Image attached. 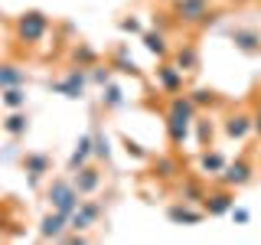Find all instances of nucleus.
I'll return each instance as SVG.
<instances>
[{
    "instance_id": "1",
    "label": "nucleus",
    "mask_w": 261,
    "mask_h": 245,
    "mask_svg": "<svg viewBox=\"0 0 261 245\" xmlns=\"http://www.w3.org/2000/svg\"><path fill=\"white\" fill-rule=\"evenodd\" d=\"M46 200H49L53 209L72 216V212L79 209V203H82V193L75 190L72 177H56V180H49V186H46Z\"/></svg>"
},
{
    "instance_id": "2",
    "label": "nucleus",
    "mask_w": 261,
    "mask_h": 245,
    "mask_svg": "<svg viewBox=\"0 0 261 245\" xmlns=\"http://www.w3.org/2000/svg\"><path fill=\"white\" fill-rule=\"evenodd\" d=\"M49 27H53V23H49V16L43 10H27V13L16 16L13 33H16V39H20V43L36 46V43H43V39H46Z\"/></svg>"
},
{
    "instance_id": "3",
    "label": "nucleus",
    "mask_w": 261,
    "mask_h": 245,
    "mask_svg": "<svg viewBox=\"0 0 261 245\" xmlns=\"http://www.w3.org/2000/svg\"><path fill=\"white\" fill-rule=\"evenodd\" d=\"M85 85H88V69H82V65H72V69L65 72L62 79L49 82V88H53L56 95L72 98V102H79V98L85 95Z\"/></svg>"
},
{
    "instance_id": "4",
    "label": "nucleus",
    "mask_w": 261,
    "mask_h": 245,
    "mask_svg": "<svg viewBox=\"0 0 261 245\" xmlns=\"http://www.w3.org/2000/svg\"><path fill=\"white\" fill-rule=\"evenodd\" d=\"M153 82H157V88L163 95H179V92H186V72L179 69L176 62H167V59H160L157 65V72H153Z\"/></svg>"
},
{
    "instance_id": "5",
    "label": "nucleus",
    "mask_w": 261,
    "mask_h": 245,
    "mask_svg": "<svg viewBox=\"0 0 261 245\" xmlns=\"http://www.w3.org/2000/svg\"><path fill=\"white\" fill-rule=\"evenodd\" d=\"M212 0H170V16L176 23H186V27H199V20L209 13Z\"/></svg>"
},
{
    "instance_id": "6",
    "label": "nucleus",
    "mask_w": 261,
    "mask_h": 245,
    "mask_svg": "<svg viewBox=\"0 0 261 245\" xmlns=\"http://www.w3.org/2000/svg\"><path fill=\"white\" fill-rule=\"evenodd\" d=\"M199 206H202L206 216H228V209L235 206L232 186H222V183H219V190H206V196L199 200Z\"/></svg>"
},
{
    "instance_id": "7",
    "label": "nucleus",
    "mask_w": 261,
    "mask_h": 245,
    "mask_svg": "<svg viewBox=\"0 0 261 245\" xmlns=\"http://www.w3.org/2000/svg\"><path fill=\"white\" fill-rule=\"evenodd\" d=\"M251 177H255V167H251L248 157H239V160H228L222 170H219V183L222 186H245L251 183Z\"/></svg>"
},
{
    "instance_id": "8",
    "label": "nucleus",
    "mask_w": 261,
    "mask_h": 245,
    "mask_svg": "<svg viewBox=\"0 0 261 245\" xmlns=\"http://www.w3.org/2000/svg\"><path fill=\"white\" fill-rule=\"evenodd\" d=\"M222 134L228 141H248V137L255 134V121H251L248 111H232V114H225V121H222Z\"/></svg>"
},
{
    "instance_id": "9",
    "label": "nucleus",
    "mask_w": 261,
    "mask_h": 245,
    "mask_svg": "<svg viewBox=\"0 0 261 245\" xmlns=\"http://www.w3.org/2000/svg\"><path fill=\"white\" fill-rule=\"evenodd\" d=\"M167 219L173 226H199L202 219H206V212H202V206H196V203L176 200V203H170V206H167Z\"/></svg>"
},
{
    "instance_id": "10",
    "label": "nucleus",
    "mask_w": 261,
    "mask_h": 245,
    "mask_svg": "<svg viewBox=\"0 0 261 245\" xmlns=\"http://www.w3.org/2000/svg\"><path fill=\"white\" fill-rule=\"evenodd\" d=\"M69 232V216L59 209H49L43 219H39V239H46V242H59L62 235Z\"/></svg>"
},
{
    "instance_id": "11",
    "label": "nucleus",
    "mask_w": 261,
    "mask_h": 245,
    "mask_svg": "<svg viewBox=\"0 0 261 245\" xmlns=\"http://www.w3.org/2000/svg\"><path fill=\"white\" fill-rule=\"evenodd\" d=\"M23 170H27V177H30V186H39L53 174V160H49V154H43V151H33V154L23 157Z\"/></svg>"
},
{
    "instance_id": "12",
    "label": "nucleus",
    "mask_w": 261,
    "mask_h": 245,
    "mask_svg": "<svg viewBox=\"0 0 261 245\" xmlns=\"http://www.w3.org/2000/svg\"><path fill=\"white\" fill-rule=\"evenodd\" d=\"M101 180H105V174L95 167V163H85L82 170H75V174H72V183H75V190H79L82 196H95L98 190H101Z\"/></svg>"
},
{
    "instance_id": "13",
    "label": "nucleus",
    "mask_w": 261,
    "mask_h": 245,
    "mask_svg": "<svg viewBox=\"0 0 261 245\" xmlns=\"http://www.w3.org/2000/svg\"><path fill=\"white\" fill-rule=\"evenodd\" d=\"M228 39H232V46L239 49L245 56H258L261 53V33L255 27H235L228 33Z\"/></svg>"
},
{
    "instance_id": "14",
    "label": "nucleus",
    "mask_w": 261,
    "mask_h": 245,
    "mask_svg": "<svg viewBox=\"0 0 261 245\" xmlns=\"http://www.w3.org/2000/svg\"><path fill=\"white\" fill-rule=\"evenodd\" d=\"M141 43H144L147 53H150V56H157V59H167V56H170L167 33L157 30V27H153V30H144V33H141Z\"/></svg>"
},
{
    "instance_id": "15",
    "label": "nucleus",
    "mask_w": 261,
    "mask_h": 245,
    "mask_svg": "<svg viewBox=\"0 0 261 245\" xmlns=\"http://www.w3.org/2000/svg\"><path fill=\"white\" fill-rule=\"evenodd\" d=\"M111 69L114 72H121V76H130V79H141V65L134 62V56H130V49L127 46H118L114 49V56H111Z\"/></svg>"
},
{
    "instance_id": "16",
    "label": "nucleus",
    "mask_w": 261,
    "mask_h": 245,
    "mask_svg": "<svg viewBox=\"0 0 261 245\" xmlns=\"http://www.w3.org/2000/svg\"><path fill=\"white\" fill-rule=\"evenodd\" d=\"M173 62L186 72V76H190V72H199L202 56H199V49H196V43H183V46L173 53Z\"/></svg>"
},
{
    "instance_id": "17",
    "label": "nucleus",
    "mask_w": 261,
    "mask_h": 245,
    "mask_svg": "<svg viewBox=\"0 0 261 245\" xmlns=\"http://www.w3.org/2000/svg\"><path fill=\"white\" fill-rule=\"evenodd\" d=\"M85 163H92V131L88 134H82L79 141H75V151H72V157H69V174H75V170H82Z\"/></svg>"
},
{
    "instance_id": "18",
    "label": "nucleus",
    "mask_w": 261,
    "mask_h": 245,
    "mask_svg": "<svg viewBox=\"0 0 261 245\" xmlns=\"http://www.w3.org/2000/svg\"><path fill=\"white\" fill-rule=\"evenodd\" d=\"M225 154L216 151V147H202L199 160H196V167H199V174H209V177H219V170L225 167Z\"/></svg>"
},
{
    "instance_id": "19",
    "label": "nucleus",
    "mask_w": 261,
    "mask_h": 245,
    "mask_svg": "<svg viewBox=\"0 0 261 245\" xmlns=\"http://www.w3.org/2000/svg\"><path fill=\"white\" fill-rule=\"evenodd\" d=\"M190 131H193V121L186 118H176V114H167V137L173 147H183L190 141Z\"/></svg>"
},
{
    "instance_id": "20",
    "label": "nucleus",
    "mask_w": 261,
    "mask_h": 245,
    "mask_svg": "<svg viewBox=\"0 0 261 245\" xmlns=\"http://www.w3.org/2000/svg\"><path fill=\"white\" fill-rule=\"evenodd\" d=\"M193 131H196V144H199V147H212L216 121H212L209 114H196V118H193Z\"/></svg>"
},
{
    "instance_id": "21",
    "label": "nucleus",
    "mask_w": 261,
    "mask_h": 245,
    "mask_svg": "<svg viewBox=\"0 0 261 245\" xmlns=\"http://www.w3.org/2000/svg\"><path fill=\"white\" fill-rule=\"evenodd\" d=\"M202 196H206V186H202L196 177L179 180V186H176V200H183V203H199Z\"/></svg>"
},
{
    "instance_id": "22",
    "label": "nucleus",
    "mask_w": 261,
    "mask_h": 245,
    "mask_svg": "<svg viewBox=\"0 0 261 245\" xmlns=\"http://www.w3.org/2000/svg\"><path fill=\"white\" fill-rule=\"evenodd\" d=\"M4 131H7L10 137H23V134L30 131V118H27V111H23V108L10 111V114L4 118Z\"/></svg>"
},
{
    "instance_id": "23",
    "label": "nucleus",
    "mask_w": 261,
    "mask_h": 245,
    "mask_svg": "<svg viewBox=\"0 0 261 245\" xmlns=\"http://www.w3.org/2000/svg\"><path fill=\"white\" fill-rule=\"evenodd\" d=\"M0 102H4V108H7V111L27 108V92H23V85H10V88H0Z\"/></svg>"
},
{
    "instance_id": "24",
    "label": "nucleus",
    "mask_w": 261,
    "mask_h": 245,
    "mask_svg": "<svg viewBox=\"0 0 261 245\" xmlns=\"http://www.w3.org/2000/svg\"><path fill=\"white\" fill-rule=\"evenodd\" d=\"M23 82H27V69H20V65H13V62H4V65H0V88L23 85Z\"/></svg>"
},
{
    "instance_id": "25",
    "label": "nucleus",
    "mask_w": 261,
    "mask_h": 245,
    "mask_svg": "<svg viewBox=\"0 0 261 245\" xmlns=\"http://www.w3.org/2000/svg\"><path fill=\"white\" fill-rule=\"evenodd\" d=\"M75 212H79L82 219H85L88 226H95L98 219L105 216V206H101L98 200H88V196H82V203H79V209H75Z\"/></svg>"
},
{
    "instance_id": "26",
    "label": "nucleus",
    "mask_w": 261,
    "mask_h": 245,
    "mask_svg": "<svg viewBox=\"0 0 261 245\" xmlns=\"http://www.w3.org/2000/svg\"><path fill=\"white\" fill-rule=\"evenodd\" d=\"M121 105H124V92H121V85L108 82V85L101 88V108L105 111H118Z\"/></svg>"
},
{
    "instance_id": "27",
    "label": "nucleus",
    "mask_w": 261,
    "mask_h": 245,
    "mask_svg": "<svg viewBox=\"0 0 261 245\" xmlns=\"http://www.w3.org/2000/svg\"><path fill=\"white\" fill-rule=\"evenodd\" d=\"M92 157L95 160H108L111 157V144H108V134L101 128L92 131Z\"/></svg>"
},
{
    "instance_id": "28",
    "label": "nucleus",
    "mask_w": 261,
    "mask_h": 245,
    "mask_svg": "<svg viewBox=\"0 0 261 245\" xmlns=\"http://www.w3.org/2000/svg\"><path fill=\"white\" fill-rule=\"evenodd\" d=\"M72 62L82 65V69H92V65L98 62V53L88 43H79V46H72Z\"/></svg>"
},
{
    "instance_id": "29",
    "label": "nucleus",
    "mask_w": 261,
    "mask_h": 245,
    "mask_svg": "<svg viewBox=\"0 0 261 245\" xmlns=\"http://www.w3.org/2000/svg\"><path fill=\"white\" fill-rule=\"evenodd\" d=\"M111 76H114V69H111L108 62H105V65H101V62H95L92 69H88V82H92V85H98V88H105V85H108Z\"/></svg>"
},
{
    "instance_id": "30",
    "label": "nucleus",
    "mask_w": 261,
    "mask_h": 245,
    "mask_svg": "<svg viewBox=\"0 0 261 245\" xmlns=\"http://www.w3.org/2000/svg\"><path fill=\"white\" fill-rule=\"evenodd\" d=\"M153 177H160V180H173V177H179V163L170 160V157L153 160Z\"/></svg>"
},
{
    "instance_id": "31",
    "label": "nucleus",
    "mask_w": 261,
    "mask_h": 245,
    "mask_svg": "<svg viewBox=\"0 0 261 245\" xmlns=\"http://www.w3.org/2000/svg\"><path fill=\"white\" fill-rule=\"evenodd\" d=\"M193 98L196 108H212V105H219V95L212 92V88H193V92H186Z\"/></svg>"
},
{
    "instance_id": "32",
    "label": "nucleus",
    "mask_w": 261,
    "mask_h": 245,
    "mask_svg": "<svg viewBox=\"0 0 261 245\" xmlns=\"http://www.w3.org/2000/svg\"><path fill=\"white\" fill-rule=\"evenodd\" d=\"M118 30L121 33H130V36H141V33H144V23L137 20V16H121V20H118Z\"/></svg>"
},
{
    "instance_id": "33",
    "label": "nucleus",
    "mask_w": 261,
    "mask_h": 245,
    "mask_svg": "<svg viewBox=\"0 0 261 245\" xmlns=\"http://www.w3.org/2000/svg\"><path fill=\"white\" fill-rule=\"evenodd\" d=\"M124 151H127V157H134V160H150V154H147L137 141H130V137H124Z\"/></svg>"
},
{
    "instance_id": "34",
    "label": "nucleus",
    "mask_w": 261,
    "mask_h": 245,
    "mask_svg": "<svg viewBox=\"0 0 261 245\" xmlns=\"http://www.w3.org/2000/svg\"><path fill=\"white\" fill-rule=\"evenodd\" d=\"M228 216H232L239 226H248V223H251V212H248V209H242V206H232V209H228Z\"/></svg>"
},
{
    "instance_id": "35",
    "label": "nucleus",
    "mask_w": 261,
    "mask_h": 245,
    "mask_svg": "<svg viewBox=\"0 0 261 245\" xmlns=\"http://www.w3.org/2000/svg\"><path fill=\"white\" fill-rule=\"evenodd\" d=\"M251 121H255V134L261 137V105H258L255 111H251Z\"/></svg>"
},
{
    "instance_id": "36",
    "label": "nucleus",
    "mask_w": 261,
    "mask_h": 245,
    "mask_svg": "<svg viewBox=\"0 0 261 245\" xmlns=\"http://www.w3.org/2000/svg\"><path fill=\"white\" fill-rule=\"evenodd\" d=\"M232 4H248V0H232Z\"/></svg>"
}]
</instances>
